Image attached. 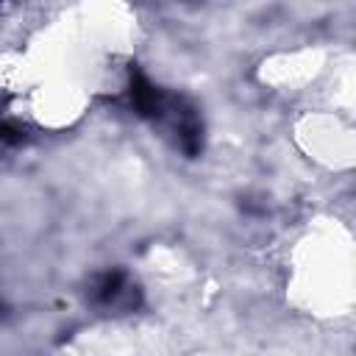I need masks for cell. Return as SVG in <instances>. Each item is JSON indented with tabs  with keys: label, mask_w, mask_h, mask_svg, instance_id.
Listing matches in <instances>:
<instances>
[{
	"label": "cell",
	"mask_w": 356,
	"mask_h": 356,
	"mask_svg": "<svg viewBox=\"0 0 356 356\" xmlns=\"http://www.w3.org/2000/svg\"><path fill=\"white\" fill-rule=\"evenodd\" d=\"M25 139V131L8 120H0V145H19Z\"/></svg>",
	"instance_id": "obj_3"
},
{
	"label": "cell",
	"mask_w": 356,
	"mask_h": 356,
	"mask_svg": "<svg viewBox=\"0 0 356 356\" xmlns=\"http://www.w3.org/2000/svg\"><path fill=\"white\" fill-rule=\"evenodd\" d=\"M89 298L103 309H131L136 303V289L128 284L122 270H106L92 281Z\"/></svg>",
	"instance_id": "obj_2"
},
{
	"label": "cell",
	"mask_w": 356,
	"mask_h": 356,
	"mask_svg": "<svg viewBox=\"0 0 356 356\" xmlns=\"http://www.w3.org/2000/svg\"><path fill=\"white\" fill-rule=\"evenodd\" d=\"M128 95H131V106L139 117L150 120V122H161L164 114H167V106H170V97L167 92H161L156 83L147 81V75H142L139 70H131V86H128Z\"/></svg>",
	"instance_id": "obj_1"
}]
</instances>
